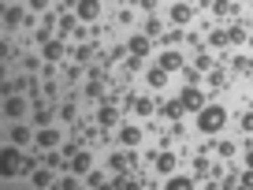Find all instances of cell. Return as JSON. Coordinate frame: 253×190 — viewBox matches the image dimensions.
<instances>
[{
  "label": "cell",
  "instance_id": "obj_1",
  "mask_svg": "<svg viewBox=\"0 0 253 190\" xmlns=\"http://www.w3.org/2000/svg\"><path fill=\"white\" fill-rule=\"evenodd\" d=\"M194 116H198L201 135H220L223 127H227V108H223V104H205V108L194 112Z\"/></svg>",
  "mask_w": 253,
  "mask_h": 190
},
{
  "label": "cell",
  "instance_id": "obj_2",
  "mask_svg": "<svg viewBox=\"0 0 253 190\" xmlns=\"http://www.w3.org/2000/svg\"><path fill=\"white\" fill-rule=\"evenodd\" d=\"M23 164H26L23 145L8 142L4 149H0V175H4V179H15V175H23Z\"/></svg>",
  "mask_w": 253,
  "mask_h": 190
},
{
  "label": "cell",
  "instance_id": "obj_3",
  "mask_svg": "<svg viewBox=\"0 0 253 190\" xmlns=\"http://www.w3.org/2000/svg\"><path fill=\"white\" fill-rule=\"evenodd\" d=\"M34 11L30 8H23V4H8L4 8V30H19V26H30L34 23Z\"/></svg>",
  "mask_w": 253,
  "mask_h": 190
},
{
  "label": "cell",
  "instance_id": "obj_4",
  "mask_svg": "<svg viewBox=\"0 0 253 190\" xmlns=\"http://www.w3.org/2000/svg\"><path fill=\"white\" fill-rule=\"evenodd\" d=\"M182 104H186V112H201L205 108V94H201V86L198 82H190V86H182Z\"/></svg>",
  "mask_w": 253,
  "mask_h": 190
},
{
  "label": "cell",
  "instance_id": "obj_5",
  "mask_svg": "<svg viewBox=\"0 0 253 190\" xmlns=\"http://www.w3.org/2000/svg\"><path fill=\"white\" fill-rule=\"evenodd\" d=\"M34 138H38V135H34L30 127L23 123V119H11V127H8V142H15V145H23V149H26Z\"/></svg>",
  "mask_w": 253,
  "mask_h": 190
},
{
  "label": "cell",
  "instance_id": "obj_6",
  "mask_svg": "<svg viewBox=\"0 0 253 190\" xmlns=\"http://www.w3.org/2000/svg\"><path fill=\"white\" fill-rule=\"evenodd\" d=\"M157 67H164L168 75L182 71V52H179V48H168V52H160V56H157Z\"/></svg>",
  "mask_w": 253,
  "mask_h": 190
},
{
  "label": "cell",
  "instance_id": "obj_7",
  "mask_svg": "<svg viewBox=\"0 0 253 190\" xmlns=\"http://www.w3.org/2000/svg\"><path fill=\"white\" fill-rule=\"evenodd\" d=\"M4 116H8V119H23V116H26V97H23V94L4 97Z\"/></svg>",
  "mask_w": 253,
  "mask_h": 190
},
{
  "label": "cell",
  "instance_id": "obj_8",
  "mask_svg": "<svg viewBox=\"0 0 253 190\" xmlns=\"http://www.w3.org/2000/svg\"><path fill=\"white\" fill-rule=\"evenodd\" d=\"M34 145H38V149H56V145H63V135H60V131H48V127H41L38 138H34Z\"/></svg>",
  "mask_w": 253,
  "mask_h": 190
},
{
  "label": "cell",
  "instance_id": "obj_9",
  "mask_svg": "<svg viewBox=\"0 0 253 190\" xmlns=\"http://www.w3.org/2000/svg\"><path fill=\"white\" fill-rule=\"evenodd\" d=\"M75 15H79L82 23H93V19L101 15V0H79V4H75Z\"/></svg>",
  "mask_w": 253,
  "mask_h": 190
},
{
  "label": "cell",
  "instance_id": "obj_10",
  "mask_svg": "<svg viewBox=\"0 0 253 190\" xmlns=\"http://www.w3.org/2000/svg\"><path fill=\"white\" fill-rule=\"evenodd\" d=\"M126 48H130V56H149V48H153V38L142 30V34H134V38L126 41Z\"/></svg>",
  "mask_w": 253,
  "mask_h": 190
},
{
  "label": "cell",
  "instance_id": "obj_11",
  "mask_svg": "<svg viewBox=\"0 0 253 190\" xmlns=\"http://www.w3.org/2000/svg\"><path fill=\"white\" fill-rule=\"evenodd\" d=\"M97 123H101V131L116 127V123H119V108H116L112 101H104V104H101V112H97Z\"/></svg>",
  "mask_w": 253,
  "mask_h": 190
},
{
  "label": "cell",
  "instance_id": "obj_12",
  "mask_svg": "<svg viewBox=\"0 0 253 190\" xmlns=\"http://www.w3.org/2000/svg\"><path fill=\"white\" fill-rule=\"evenodd\" d=\"M41 56H45V63L63 60V41H60V38H48L45 45H41Z\"/></svg>",
  "mask_w": 253,
  "mask_h": 190
},
{
  "label": "cell",
  "instance_id": "obj_13",
  "mask_svg": "<svg viewBox=\"0 0 253 190\" xmlns=\"http://www.w3.org/2000/svg\"><path fill=\"white\" fill-rule=\"evenodd\" d=\"M164 187L168 190H190V187H198V175H168V179H164Z\"/></svg>",
  "mask_w": 253,
  "mask_h": 190
},
{
  "label": "cell",
  "instance_id": "obj_14",
  "mask_svg": "<svg viewBox=\"0 0 253 190\" xmlns=\"http://www.w3.org/2000/svg\"><path fill=\"white\" fill-rule=\"evenodd\" d=\"M160 116H168L171 123H175L179 116H186V104H182V97H175V101H164V104H160Z\"/></svg>",
  "mask_w": 253,
  "mask_h": 190
},
{
  "label": "cell",
  "instance_id": "obj_15",
  "mask_svg": "<svg viewBox=\"0 0 253 190\" xmlns=\"http://www.w3.org/2000/svg\"><path fill=\"white\" fill-rule=\"evenodd\" d=\"M30 183H34V187H56V175H52V168H34V172H30Z\"/></svg>",
  "mask_w": 253,
  "mask_h": 190
},
{
  "label": "cell",
  "instance_id": "obj_16",
  "mask_svg": "<svg viewBox=\"0 0 253 190\" xmlns=\"http://www.w3.org/2000/svg\"><path fill=\"white\" fill-rule=\"evenodd\" d=\"M190 19H194V8H190V4H171V23L175 26H186Z\"/></svg>",
  "mask_w": 253,
  "mask_h": 190
},
{
  "label": "cell",
  "instance_id": "obj_17",
  "mask_svg": "<svg viewBox=\"0 0 253 190\" xmlns=\"http://www.w3.org/2000/svg\"><path fill=\"white\" fill-rule=\"evenodd\" d=\"M89 168H93V157H89L86 149H82V153H75V157H71V172H75V175H86Z\"/></svg>",
  "mask_w": 253,
  "mask_h": 190
},
{
  "label": "cell",
  "instance_id": "obj_18",
  "mask_svg": "<svg viewBox=\"0 0 253 190\" xmlns=\"http://www.w3.org/2000/svg\"><path fill=\"white\" fill-rule=\"evenodd\" d=\"M138 142H142V127H123V131H119V145H130V149H134Z\"/></svg>",
  "mask_w": 253,
  "mask_h": 190
},
{
  "label": "cell",
  "instance_id": "obj_19",
  "mask_svg": "<svg viewBox=\"0 0 253 190\" xmlns=\"http://www.w3.org/2000/svg\"><path fill=\"white\" fill-rule=\"evenodd\" d=\"M153 164H157L160 175H171V172H175V153H168V149L157 153V160H153Z\"/></svg>",
  "mask_w": 253,
  "mask_h": 190
},
{
  "label": "cell",
  "instance_id": "obj_20",
  "mask_svg": "<svg viewBox=\"0 0 253 190\" xmlns=\"http://www.w3.org/2000/svg\"><path fill=\"white\" fill-rule=\"evenodd\" d=\"M82 97H86V101H101V97H104V82L93 75V79H89V86L82 90Z\"/></svg>",
  "mask_w": 253,
  "mask_h": 190
},
{
  "label": "cell",
  "instance_id": "obj_21",
  "mask_svg": "<svg viewBox=\"0 0 253 190\" xmlns=\"http://www.w3.org/2000/svg\"><path fill=\"white\" fill-rule=\"evenodd\" d=\"M108 175L112 172H97V168H89L82 179H86V187H108Z\"/></svg>",
  "mask_w": 253,
  "mask_h": 190
},
{
  "label": "cell",
  "instance_id": "obj_22",
  "mask_svg": "<svg viewBox=\"0 0 253 190\" xmlns=\"http://www.w3.org/2000/svg\"><path fill=\"white\" fill-rule=\"evenodd\" d=\"M145 82H149L153 90H164L168 86V71H164V67H153V71L145 75Z\"/></svg>",
  "mask_w": 253,
  "mask_h": 190
},
{
  "label": "cell",
  "instance_id": "obj_23",
  "mask_svg": "<svg viewBox=\"0 0 253 190\" xmlns=\"http://www.w3.org/2000/svg\"><path fill=\"white\" fill-rule=\"evenodd\" d=\"M194 175H198V183L205 179V175H212V164L205 160V153H198V157H194Z\"/></svg>",
  "mask_w": 253,
  "mask_h": 190
},
{
  "label": "cell",
  "instance_id": "obj_24",
  "mask_svg": "<svg viewBox=\"0 0 253 190\" xmlns=\"http://www.w3.org/2000/svg\"><path fill=\"white\" fill-rule=\"evenodd\" d=\"M194 67H198L201 75H209V71H212V56H209L205 48H198V56H194Z\"/></svg>",
  "mask_w": 253,
  "mask_h": 190
},
{
  "label": "cell",
  "instance_id": "obj_25",
  "mask_svg": "<svg viewBox=\"0 0 253 190\" xmlns=\"http://www.w3.org/2000/svg\"><path fill=\"white\" fill-rule=\"evenodd\" d=\"M130 104H134V112H138V116H153V112H157V104H153L149 97H134Z\"/></svg>",
  "mask_w": 253,
  "mask_h": 190
},
{
  "label": "cell",
  "instance_id": "obj_26",
  "mask_svg": "<svg viewBox=\"0 0 253 190\" xmlns=\"http://www.w3.org/2000/svg\"><path fill=\"white\" fill-rule=\"evenodd\" d=\"M212 11L223 19V15H235L238 8H235V0H212Z\"/></svg>",
  "mask_w": 253,
  "mask_h": 190
},
{
  "label": "cell",
  "instance_id": "obj_27",
  "mask_svg": "<svg viewBox=\"0 0 253 190\" xmlns=\"http://www.w3.org/2000/svg\"><path fill=\"white\" fill-rule=\"evenodd\" d=\"M160 38H164V45L171 48V45H179V41L186 38V34H182V26H171V30H164V34H160Z\"/></svg>",
  "mask_w": 253,
  "mask_h": 190
},
{
  "label": "cell",
  "instance_id": "obj_28",
  "mask_svg": "<svg viewBox=\"0 0 253 190\" xmlns=\"http://www.w3.org/2000/svg\"><path fill=\"white\" fill-rule=\"evenodd\" d=\"M142 30L149 34V38H160V34H164V23H160L157 15H149V19H145V26H142Z\"/></svg>",
  "mask_w": 253,
  "mask_h": 190
},
{
  "label": "cell",
  "instance_id": "obj_29",
  "mask_svg": "<svg viewBox=\"0 0 253 190\" xmlns=\"http://www.w3.org/2000/svg\"><path fill=\"white\" fill-rule=\"evenodd\" d=\"M209 41H212L216 48H227V45H231V38H227V26H220V30H212V34H209Z\"/></svg>",
  "mask_w": 253,
  "mask_h": 190
},
{
  "label": "cell",
  "instance_id": "obj_30",
  "mask_svg": "<svg viewBox=\"0 0 253 190\" xmlns=\"http://www.w3.org/2000/svg\"><path fill=\"white\" fill-rule=\"evenodd\" d=\"M34 123H38V127H48V123H52V112H48V104H38V112H34Z\"/></svg>",
  "mask_w": 253,
  "mask_h": 190
},
{
  "label": "cell",
  "instance_id": "obj_31",
  "mask_svg": "<svg viewBox=\"0 0 253 190\" xmlns=\"http://www.w3.org/2000/svg\"><path fill=\"white\" fill-rule=\"evenodd\" d=\"M227 38H231V45H242V41H246V26H242V23L227 26Z\"/></svg>",
  "mask_w": 253,
  "mask_h": 190
},
{
  "label": "cell",
  "instance_id": "obj_32",
  "mask_svg": "<svg viewBox=\"0 0 253 190\" xmlns=\"http://www.w3.org/2000/svg\"><path fill=\"white\" fill-rule=\"evenodd\" d=\"M216 153H220L223 160H231V157L238 153V145H235V142H216Z\"/></svg>",
  "mask_w": 253,
  "mask_h": 190
},
{
  "label": "cell",
  "instance_id": "obj_33",
  "mask_svg": "<svg viewBox=\"0 0 253 190\" xmlns=\"http://www.w3.org/2000/svg\"><path fill=\"white\" fill-rule=\"evenodd\" d=\"M126 52H130V48H126V45H112V52L104 56V63H116V60H123Z\"/></svg>",
  "mask_w": 253,
  "mask_h": 190
},
{
  "label": "cell",
  "instance_id": "obj_34",
  "mask_svg": "<svg viewBox=\"0 0 253 190\" xmlns=\"http://www.w3.org/2000/svg\"><path fill=\"white\" fill-rule=\"evenodd\" d=\"M71 56H75V63H86L89 56H93V45H79V48H75Z\"/></svg>",
  "mask_w": 253,
  "mask_h": 190
},
{
  "label": "cell",
  "instance_id": "obj_35",
  "mask_svg": "<svg viewBox=\"0 0 253 190\" xmlns=\"http://www.w3.org/2000/svg\"><path fill=\"white\" fill-rule=\"evenodd\" d=\"M63 160H67L63 153H56V149H45V164H48V168H60Z\"/></svg>",
  "mask_w": 253,
  "mask_h": 190
},
{
  "label": "cell",
  "instance_id": "obj_36",
  "mask_svg": "<svg viewBox=\"0 0 253 190\" xmlns=\"http://www.w3.org/2000/svg\"><path fill=\"white\" fill-rule=\"evenodd\" d=\"M26 8H30L34 15H45V11H48V0H26Z\"/></svg>",
  "mask_w": 253,
  "mask_h": 190
},
{
  "label": "cell",
  "instance_id": "obj_37",
  "mask_svg": "<svg viewBox=\"0 0 253 190\" xmlns=\"http://www.w3.org/2000/svg\"><path fill=\"white\" fill-rule=\"evenodd\" d=\"M108 172H126V157H119V153H116V157L108 160Z\"/></svg>",
  "mask_w": 253,
  "mask_h": 190
},
{
  "label": "cell",
  "instance_id": "obj_38",
  "mask_svg": "<svg viewBox=\"0 0 253 190\" xmlns=\"http://www.w3.org/2000/svg\"><path fill=\"white\" fill-rule=\"evenodd\" d=\"M82 183H86V179H56V187H60V190H79Z\"/></svg>",
  "mask_w": 253,
  "mask_h": 190
},
{
  "label": "cell",
  "instance_id": "obj_39",
  "mask_svg": "<svg viewBox=\"0 0 253 190\" xmlns=\"http://www.w3.org/2000/svg\"><path fill=\"white\" fill-rule=\"evenodd\" d=\"M238 127H242L246 135H253V112H242V119H238Z\"/></svg>",
  "mask_w": 253,
  "mask_h": 190
},
{
  "label": "cell",
  "instance_id": "obj_40",
  "mask_svg": "<svg viewBox=\"0 0 253 190\" xmlns=\"http://www.w3.org/2000/svg\"><path fill=\"white\" fill-rule=\"evenodd\" d=\"M75 112H79V108H75V101H67V104L60 108V119H67V123H71V119H75Z\"/></svg>",
  "mask_w": 253,
  "mask_h": 190
},
{
  "label": "cell",
  "instance_id": "obj_41",
  "mask_svg": "<svg viewBox=\"0 0 253 190\" xmlns=\"http://www.w3.org/2000/svg\"><path fill=\"white\" fill-rule=\"evenodd\" d=\"M60 153H63V157H67V160H71L75 153H79V142H63V149H60Z\"/></svg>",
  "mask_w": 253,
  "mask_h": 190
},
{
  "label": "cell",
  "instance_id": "obj_42",
  "mask_svg": "<svg viewBox=\"0 0 253 190\" xmlns=\"http://www.w3.org/2000/svg\"><path fill=\"white\" fill-rule=\"evenodd\" d=\"M238 183H242V187H253V168H246V172L238 175Z\"/></svg>",
  "mask_w": 253,
  "mask_h": 190
},
{
  "label": "cell",
  "instance_id": "obj_43",
  "mask_svg": "<svg viewBox=\"0 0 253 190\" xmlns=\"http://www.w3.org/2000/svg\"><path fill=\"white\" fill-rule=\"evenodd\" d=\"M130 4H138L142 11H153V8H157V0H130Z\"/></svg>",
  "mask_w": 253,
  "mask_h": 190
},
{
  "label": "cell",
  "instance_id": "obj_44",
  "mask_svg": "<svg viewBox=\"0 0 253 190\" xmlns=\"http://www.w3.org/2000/svg\"><path fill=\"white\" fill-rule=\"evenodd\" d=\"M23 67L26 71H38V56H23Z\"/></svg>",
  "mask_w": 253,
  "mask_h": 190
},
{
  "label": "cell",
  "instance_id": "obj_45",
  "mask_svg": "<svg viewBox=\"0 0 253 190\" xmlns=\"http://www.w3.org/2000/svg\"><path fill=\"white\" fill-rule=\"evenodd\" d=\"M209 75H212V79H209L212 86H223V82H227V79H223V71H209Z\"/></svg>",
  "mask_w": 253,
  "mask_h": 190
},
{
  "label": "cell",
  "instance_id": "obj_46",
  "mask_svg": "<svg viewBox=\"0 0 253 190\" xmlns=\"http://www.w3.org/2000/svg\"><path fill=\"white\" fill-rule=\"evenodd\" d=\"M246 168H253V142L246 145Z\"/></svg>",
  "mask_w": 253,
  "mask_h": 190
}]
</instances>
